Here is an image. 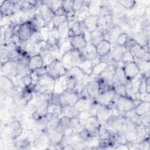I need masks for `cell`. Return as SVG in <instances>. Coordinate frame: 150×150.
<instances>
[{"mask_svg":"<svg viewBox=\"0 0 150 150\" xmlns=\"http://www.w3.org/2000/svg\"><path fill=\"white\" fill-rule=\"evenodd\" d=\"M39 11L46 23V26L50 24L52 22L54 13L52 10L43 2V1H41V4L39 8Z\"/></svg>","mask_w":150,"mask_h":150,"instance_id":"obj_16","label":"cell"},{"mask_svg":"<svg viewBox=\"0 0 150 150\" xmlns=\"http://www.w3.org/2000/svg\"><path fill=\"white\" fill-rule=\"evenodd\" d=\"M73 49L70 42L69 40H67L62 43H61L59 46V59H61L62 57L66 53L69 52V50Z\"/></svg>","mask_w":150,"mask_h":150,"instance_id":"obj_41","label":"cell"},{"mask_svg":"<svg viewBox=\"0 0 150 150\" xmlns=\"http://www.w3.org/2000/svg\"><path fill=\"white\" fill-rule=\"evenodd\" d=\"M98 16L96 15H90L83 21L86 29L90 32L95 30L98 26Z\"/></svg>","mask_w":150,"mask_h":150,"instance_id":"obj_29","label":"cell"},{"mask_svg":"<svg viewBox=\"0 0 150 150\" xmlns=\"http://www.w3.org/2000/svg\"><path fill=\"white\" fill-rule=\"evenodd\" d=\"M1 11V20L3 18L11 17L16 14L14 1H5L4 3L0 6Z\"/></svg>","mask_w":150,"mask_h":150,"instance_id":"obj_12","label":"cell"},{"mask_svg":"<svg viewBox=\"0 0 150 150\" xmlns=\"http://www.w3.org/2000/svg\"><path fill=\"white\" fill-rule=\"evenodd\" d=\"M114 115V110L110 106L101 105L97 114L96 117L101 124L105 122Z\"/></svg>","mask_w":150,"mask_h":150,"instance_id":"obj_14","label":"cell"},{"mask_svg":"<svg viewBox=\"0 0 150 150\" xmlns=\"http://www.w3.org/2000/svg\"><path fill=\"white\" fill-rule=\"evenodd\" d=\"M150 99V95L148 93H143L139 94V100L141 101H144V102H149Z\"/></svg>","mask_w":150,"mask_h":150,"instance_id":"obj_55","label":"cell"},{"mask_svg":"<svg viewBox=\"0 0 150 150\" xmlns=\"http://www.w3.org/2000/svg\"><path fill=\"white\" fill-rule=\"evenodd\" d=\"M80 51L81 52L85 59L93 60L99 56L97 53L96 46L91 43H87L86 46Z\"/></svg>","mask_w":150,"mask_h":150,"instance_id":"obj_25","label":"cell"},{"mask_svg":"<svg viewBox=\"0 0 150 150\" xmlns=\"http://www.w3.org/2000/svg\"><path fill=\"white\" fill-rule=\"evenodd\" d=\"M45 66V63L42 56L40 54L29 57L28 67L30 71L37 70Z\"/></svg>","mask_w":150,"mask_h":150,"instance_id":"obj_26","label":"cell"},{"mask_svg":"<svg viewBox=\"0 0 150 150\" xmlns=\"http://www.w3.org/2000/svg\"><path fill=\"white\" fill-rule=\"evenodd\" d=\"M112 88L116 95L119 96H127L125 86L124 84H118L112 86Z\"/></svg>","mask_w":150,"mask_h":150,"instance_id":"obj_47","label":"cell"},{"mask_svg":"<svg viewBox=\"0 0 150 150\" xmlns=\"http://www.w3.org/2000/svg\"><path fill=\"white\" fill-rule=\"evenodd\" d=\"M46 66L47 68V74L54 80L66 75L67 72L63 66L61 60L58 59H56L50 64Z\"/></svg>","mask_w":150,"mask_h":150,"instance_id":"obj_5","label":"cell"},{"mask_svg":"<svg viewBox=\"0 0 150 150\" xmlns=\"http://www.w3.org/2000/svg\"><path fill=\"white\" fill-rule=\"evenodd\" d=\"M50 144L49 145L54 146L55 148H57L56 146H58L59 144L62 140L64 135V131L63 128L59 125L52 131L47 133Z\"/></svg>","mask_w":150,"mask_h":150,"instance_id":"obj_9","label":"cell"},{"mask_svg":"<svg viewBox=\"0 0 150 150\" xmlns=\"http://www.w3.org/2000/svg\"><path fill=\"white\" fill-rule=\"evenodd\" d=\"M108 64L104 62H100L98 63L95 64L92 69L91 76L94 79H96L100 75H101L105 70Z\"/></svg>","mask_w":150,"mask_h":150,"instance_id":"obj_37","label":"cell"},{"mask_svg":"<svg viewBox=\"0 0 150 150\" xmlns=\"http://www.w3.org/2000/svg\"><path fill=\"white\" fill-rule=\"evenodd\" d=\"M93 100L90 98L80 97L74 106L80 112L88 111L93 103Z\"/></svg>","mask_w":150,"mask_h":150,"instance_id":"obj_30","label":"cell"},{"mask_svg":"<svg viewBox=\"0 0 150 150\" xmlns=\"http://www.w3.org/2000/svg\"><path fill=\"white\" fill-rule=\"evenodd\" d=\"M128 38V34L126 32H122L117 39L115 45L118 46H125Z\"/></svg>","mask_w":150,"mask_h":150,"instance_id":"obj_49","label":"cell"},{"mask_svg":"<svg viewBox=\"0 0 150 150\" xmlns=\"http://www.w3.org/2000/svg\"><path fill=\"white\" fill-rule=\"evenodd\" d=\"M101 125V123L96 115H90L86 120L84 128L92 135H97L98 130Z\"/></svg>","mask_w":150,"mask_h":150,"instance_id":"obj_13","label":"cell"},{"mask_svg":"<svg viewBox=\"0 0 150 150\" xmlns=\"http://www.w3.org/2000/svg\"><path fill=\"white\" fill-rule=\"evenodd\" d=\"M60 36L58 29L53 27L50 29L46 43L51 45H59V46Z\"/></svg>","mask_w":150,"mask_h":150,"instance_id":"obj_31","label":"cell"},{"mask_svg":"<svg viewBox=\"0 0 150 150\" xmlns=\"http://www.w3.org/2000/svg\"><path fill=\"white\" fill-rule=\"evenodd\" d=\"M135 110L138 115L142 116L150 111V103L141 101L135 107Z\"/></svg>","mask_w":150,"mask_h":150,"instance_id":"obj_38","label":"cell"},{"mask_svg":"<svg viewBox=\"0 0 150 150\" xmlns=\"http://www.w3.org/2000/svg\"><path fill=\"white\" fill-rule=\"evenodd\" d=\"M84 1H73V8L75 12L80 11L84 5Z\"/></svg>","mask_w":150,"mask_h":150,"instance_id":"obj_53","label":"cell"},{"mask_svg":"<svg viewBox=\"0 0 150 150\" xmlns=\"http://www.w3.org/2000/svg\"><path fill=\"white\" fill-rule=\"evenodd\" d=\"M107 29L103 27L97 26V28L91 32V43L95 46L101 41L105 39V33Z\"/></svg>","mask_w":150,"mask_h":150,"instance_id":"obj_23","label":"cell"},{"mask_svg":"<svg viewBox=\"0 0 150 150\" xmlns=\"http://www.w3.org/2000/svg\"><path fill=\"white\" fill-rule=\"evenodd\" d=\"M73 1H63L62 7L64 9L66 13L74 11L73 8Z\"/></svg>","mask_w":150,"mask_h":150,"instance_id":"obj_52","label":"cell"},{"mask_svg":"<svg viewBox=\"0 0 150 150\" xmlns=\"http://www.w3.org/2000/svg\"><path fill=\"white\" fill-rule=\"evenodd\" d=\"M59 125L63 128L64 131L71 128V118L64 116L62 115L60 117Z\"/></svg>","mask_w":150,"mask_h":150,"instance_id":"obj_48","label":"cell"},{"mask_svg":"<svg viewBox=\"0 0 150 150\" xmlns=\"http://www.w3.org/2000/svg\"><path fill=\"white\" fill-rule=\"evenodd\" d=\"M121 26L118 24H113L108 27L106 30L105 39L107 40L111 45L115 44L118 36L122 32Z\"/></svg>","mask_w":150,"mask_h":150,"instance_id":"obj_11","label":"cell"},{"mask_svg":"<svg viewBox=\"0 0 150 150\" xmlns=\"http://www.w3.org/2000/svg\"><path fill=\"white\" fill-rule=\"evenodd\" d=\"M50 30V29L49 27H47V26L43 27L39 30L40 35V37L43 41H44V42L47 41Z\"/></svg>","mask_w":150,"mask_h":150,"instance_id":"obj_51","label":"cell"},{"mask_svg":"<svg viewBox=\"0 0 150 150\" xmlns=\"http://www.w3.org/2000/svg\"><path fill=\"white\" fill-rule=\"evenodd\" d=\"M122 68L127 80H130L140 73L138 67L134 62L125 64H124Z\"/></svg>","mask_w":150,"mask_h":150,"instance_id":"obj_22","label":"cell"},{"mask_svg":"<svg viewBox=\"0 0 150 150\" xmlns=\"http://www.w3.org/2000/svg\"><path fill=\"white\" fill-rule=\"evenodd\" d=\"M111 45L113 46L112 47H111L110 51L111 57L114 62L118 63L120 62L123 54L128 50V49L125 46H118L115 44Z\"/></svg>","mask_w":150,"mask_h":150,"instance_id":"obj_24","label":"cell"},{"mask_svg":"<svg viewBox=\"0 0 150 150\" xmlns=\"http://www.w3.org/2000/svg\"><path fill=\"white\" fill-rule=\"evenodd\" d=\"M134 62L135 63L138 67L140 73L142 74L145 72L148 71L150 70L149 61H146L142 59H139L135 57H134Z\"/></svg>","mask_w":150,"mask_h":150,"instance_id":"obj_35","label":"cell"},{"mask_svg":"<svg viewBox=\"0 0 150 150\" xmlns=\"http://www.w3.org/2000/svg\"><path fill=\"white\" fill-rule=\"evenodd\" d=\"M1 89L4 94L13 97L22 88L16 86L11 78L1 75Z\"/></svg>","mask_w":150,"mask_h":150,"instance_id":"obj_4","label":"cell"},{"mask_svg":"<svg viewBox=\"0 0 150 150\" xmlns=\"http://www.w3.org/2000/svg\"><path fill=\"white\" fill-rule=\"evenodd\" d=\"M9 131L11 138L15 139L19 137L23 132V128L21 122L19 120H13L9 124Z\"/></svg>","mask_w":150,"mask_h":150,"instance_id":"obj_19","label":"cell"},{"mask_svg":"<svg viewBox=\"0 0 150 150\" xmlns=\"http://www.w3.org/2000/svg\"><path fill=\"white\" fill-rule=\"evenodd\" d=\"M59 36H60V41H59V46L63 42L69 40V28L68 26L67 21L62 25H60L59 28H57Z\"/></svg>","mask_w":150,"mask_h":150,"instance_id":"obj_34","label":"cell"},{"mask_svg":"<svg viewBox=\"0 0 150 150\" xmlns=\"http://www.w3.org/2000/svg\"><path fill=\"white\" fill-rule=\"evenodd\" d=\"M116 149H129V146L127 144H122L115 148Z\"/></svg>","mask_w":150,"mask_h":150,"instance_id":"obj_59","label":"cell"},{"mask_svg":"<svg viewBox=\"0 0 150 150\" xmlns=\"http://www.w3.org/2000/svg\"><path fill=\"white\" fill-rule=\"evenodd\" d=\"M9 51L4 45H1L0 49V57L1 65L9 62Z\"/></svg>","mask_w":150,"mask_h":150,"instance_id":"obj_44","label":"cell"},{"mask_svg":"<svg viewBox=\"0 0 150 150\" xmlns=\"http://www.w3.org/2000/svg\"><path fill=\"white\" fill-rule=\"evenodd\" d=\"M140 102L139 100H133L127 96H119L115 94L109 106L115 109L119 115H124L125 112L135 108Z\"/></svg>","mask_w":150,"mask_h":150,"instance_id":"obj_1","label":"cell"},{"mask_svg":"<svg viewBox=\"0 0 150 150\" xmlns=\"http://www.w3.org/2000/svg\"><path fill=\"white\" fill-rule=\"evenodd\" d=\"M120 62L123 64L134 62V56L128 50H127L122 56Z\"/></svg>","mask_w":150,"mask_h":150,"instance_id":"obj_50","label":"cell"},{"mask_svg":"<svg viewBox=\"0 0 150 150\" xmlns=\"http://www.w3.org/2000/svg\"><path fill=\"white\" fill-rule=\"evenodd\" d=\"M150 148V144H149V138L144 139V140L138 142L134 144L129 148L130 149H143V150H149Z\"/></svg>","mask_w":150,"mask_h":150,"instance_id":"obj_40","label":"cell"},{"mask_svg":"<svg viewBox=\"0 0 150 150\" xmlns=\"http://www.w3.org/2000/svg\"><path fill=\"white\" fill-rule=\"evenodd\" d=\"M68 86L69 79L66 74L55 80L53 93L60 94L68 90Z\"/></svg>","mask_w":150,"mask_h":150,"instance_id":"obj_17","label":"cell"},{"mask_svg":"<svg viewBox=\"0 0 150 150\" xmlns=\"http://www.w3.org/2000/svg\"><path fill=\"white\" fill-rule=\"evenodd\" d=\"M85 59L81 52L77 49H72L62 57L60 60L67 71L78 65Z\"/></svg>","mask_w":150,"mask_h":150,"instance_id":"obj_2","label":"cell"},{"mask_svg":"<svg viewBox=\"0 0 150 150\" xmlns=\"http://www.w3.org/2000/svg\"><path fill=\"white\" fill-rule=\"evenodd\" d=\"M94 65L91 60L84 59L79 65L78 67L82 71V72L86 76H90L92 74V69Z\"/></svg>","mask_w":150,"mask_h":150,"instance_id":"obj_33","label":"cell"},{"mask_svg":"<svg viewBox=\"0 0 150 150\" xmlns=\"http://www.w3.org/2000/svg\"><path fill=\"white\" fill-rule=\"evenodd\" d=\"M66 15V12L64 9L63 8V7L60 8L54 12V15Z\"/></svg>","mask_w":150,"mask_h":150,"instance_id":"obj_58","label":"cell"},{"mask_svg":"<svg viewBox=\"0 0 150 150\" xmlns=\"http://www.w3.org/2000/svg\"><path fill=\"white\" fill-rule=\"evenodd\" d=\"M84 125L85 121L81 120L78 117L71 119V127L73 134L80 132L84 128Z\"/></svg>","mask_w":150,"mask_h":150,"instance_id":"obj_32","label":"cell"},{"mask_svg":"<svg viewBox=\"0 0 150 150\" xmlns=\"http://www.w3.org/2000/svg\"><path fill=\"white\" fill-rule=\"evenodd\" d=\"M54 116L60 117L62 115V107L59 104L49 103L47 106V112Z\"/></svg>","mask_w":150,"mask_h":150,"instance_id":"obj_39","label":"cell"},{"mask_svg":"<svg viewBox=\"0 0 150 150\" xmlns=\"http://www.w3.org/2000/svg\"><path fill=\"white\" fill-rule=\"evenodd\" d=\"M29 22L30 23L32 26L35 31L39 32L42 28L46 26V23L42 18L39 9L30 19Z\"/></svg>","mask_w":150,"mask_h":150,"instance_id":"obj_20","label":"cell"},{"mask_svg":"<svg viewBox=\"0 0 150 150\" xmlns=\"http://www.w3.org/2000/svg\"><path fill=\"white\" fill-rule=\"evenodd\" d=\"M54 83L55 80L47 73L42 76L33 87L34 92L41 94L50 95L53 93Z\"/></svg>","mask_w":150,"mask_h":150,"instance_id":"obj_3","label":"cell"},{"mask_svg":"<svg viewBox=\"0 0 150 150\" xmlns=\"http://www.w3.org/2000/svg\"><path fill=\"white\" fill-rule=\"evenodd\" d=\"M146 92V78L142 76V79L139 88V94Z\"/></svg>","mask_w":150,"mask_h":150,"instance_id":"obj_54","label":"cell"},{"mask_svg":"<svg viewBox=\"0 0 150 150\" xmlns=\"http://www.w3.org/2000/svg\"><path fill=\"white\" fill-rule=\"evenodd\" d=\"M36 72V73L40 77L42 76H43L46 74L47 73V68H46V66H44L43 67H40L37 70H34Z\"/></svg>","mask_w":150,"mask_h":150,"instance_id":"obj_57","label":"cell"},{"mask_svg":"<svg viewBox=\"0 0 150 150\" xmlns=\"http://www.w3.org/2000/svg\"><path fill=\"white\" fill-rule=\"evenodd\" d=\"M34 31L35 30L33 29L29 21L21 23L19 25V29L17 35L21 43V46L22 44L26 43L30 39V36Z\"/></svg>","mask_w":150,"mask_h":150,"instance_id":"obj_7","label":"cell"},{"mask_svg":"<svg viewBox=\"0 0 150 150\" xmlns=\"http://www.w3.org/2000/svg\"><path fill=\"white\" fill-rule=\"evenodd\" d=\"M136 112H135V108H133L132 110H130L127 112H125L124 114V117L127 118V120L128 119H130L131 118H132V117H134L135 115H136Z\"/></svg>","mask_w":150,"mask_h":150,"instance_id":"obj_56","label":"cell"},{"mask_svg":"<svg viewBox=\"0 0 150 150\" xmlns=\"http://www.w3.org/2000/svg\"><path fill=\"white\" fill-rule=\"evenodd\" d=\"M124 64L120 62L118 63V65L115 68V74L114 77L112 80V85H115L118 84H125L127 81H128L125 77L123 67Z\"/></svg>","mask_w":150,"mask_h":150,"instance_id":"obj_15","label":"cell"},{"mask_svg":"<svg viewBox=\"0 0 150 150\" xmlns=\"http://www.w3.org/2000/svg\"><path fill=\"white\" fill-rule=\"evenodd\" d=\"M96 49L97 54L101 57L110 52L111 45L107 40L104 39L96 46Z\"/></svg>","mask_w":150,"mask_h":150,"instance_id":"obj_27","label":"cell"},{"mask_svg":"<svg viewBox=\"0 0 150 150\" xmlns=\"http://www.w3.org/2000/svg\"><path fill=\"white\" fill-rule=\"evenodd\" d=\"M72 46L74 49L79 50L83 49L87 45V42L84 39L83 33L77 35H74L69 39Z\"/></svg>","mask_w":150,"mask_h":150,"instance_id":"obj_28","label":"cell"},{"mask_svg":"<svg viewBox=\"0 0 150 150\" xmlns=\"http://www.w3.org/2000/svg\"><path fill=\"white\" fill-rule=\"evenodd\" d=\"M67 21V17L66 15H54L53 20L52 23L53 25V27L54 28H59L60 25L63 24L64 23Z\"/></svg>","mask_w":150,"mask_h":150,"instance_id":"obj_46","label":"cell"},{"mask_svg":"<svg viewBox=\"0 0 150 150\" xmlns=\"http://www.w3.org/2000/svg\"><path fill=\"white\" fill-rule=\"evenodd\" d=\"M86 87L90 98L94 100L100 93V85L98 80L97 79L90 80L87 83Z\"/></svg>","mask_w":150,"mask_h":150,"instance_id":"obj_21","label":"cell"},{"mask_svg":"<svg viewBox=\"0 0 150 150\" xmlns=\"http://www.w3.org/2000/svg\"><path fill=\"white\" fill-rule=\"evenodd\" d=\"M117 66L113 65V64H110L108 65L105 70L104 71V72L100 75L98 77L106 83H107L108 85L112 87V80L114 77V74H115V70Z\"/></svg>","mask_w":150,"mask_h":150,"instance_id":"obj_18","label":"cell"},{"mask_svg":"<svg viewBox=\"0 0 150 150\" xmlns=\"http://www.w3.org/2000/svg\"><path fill=\"white\" fill-rule=\"evenodd\" d=\"M116 2L123 8L128 10H132L134 9L137 4V1L131 0H119L117 1Z\"/></svg>","mask_w":150,"mask_h":150,"instance_id":"obj_43","label":"cell"},{"mask_svg":"<svg viewBox=\"0 0 150 150\" xmlns=\"http://www.w3.org/2000/svg\"><path fill=\"white\" fill-rule=\"evenodd\" d=\"M43 2L47 5L54 12L57 11L59 9L62 7L63 1H43Z\"/></svg>","mask_w":150,"mask_h":150,"instance_id":"obj_45","label":"cell"},{"mask_svg":"<svg viewBox=\"0 0 150 150\" xmlns=\"http://www.w3.org/2000/svg\"><path fill=\"white\" fill-rule=\"evenodd\" d=\"M2 75L11 79H13L19 76L20 73V66L18 62L9 61L1 65Z\"/></svg>","mask_w":150,"mask_h":150,"instance_id":"obj_8","label":"cell"},{"mask_svg":"<svg viewBox=\"0 0 150 150\" xmlns=\"http://www.w3.org/2000/svg\"><path fill=\"white\" fill-rule=\"evenodd\" d=\"M13 146L16 149H25L28 148L29 149V146H30V142L29 141L28 138H26L15 141L13 144Z\"/></svg>","mask_w":150,"mask_h":150,"instance_id":"obj_42","label":"cell"},{"mask_svg":"<svg viewBox=\"0 0 150 150\" xmlns=\"http://www.w3.org/2000/svg\"><path fill=\"white\" fill-rule=\"evenodd\" d=\"M59 98L62 107L64 105L74 106L80 98V95L74 90H66L59 95Z\"/></svg>","mask_w":150,"mask_h":150,"instance_id":"obj_6","label":"cell"},{"mask_svg":"<svg viewBox=\"0 0 150 150\" xmlns=\"http://www.w3.org/2000/svg\"><path fill=\"white\" fill-rule=\"evenodd\" d=\"M115 95V93L112 87H111L100 93L97 98L94 100V101L100 105L109 106L111 104Z\"/></svg>","mask_w":150,"mask_h":150,"instance_id":"obj_10","label":"cell"},{"mask_svg":"<svg viewBox=\"0 0 150 150\" xmlns=\"http://www.w3.org/2000/svg\"><path fill=\"white\" fill-rule=\"evenodd\" d=\"M80 112L74 106L64 105L62 107V115L66 116L71 119L78 117Z\"/></svg>","mask_w":150,"mask_h":150,"instance_id":"obj_36","label":"cell"}]
</instances>
